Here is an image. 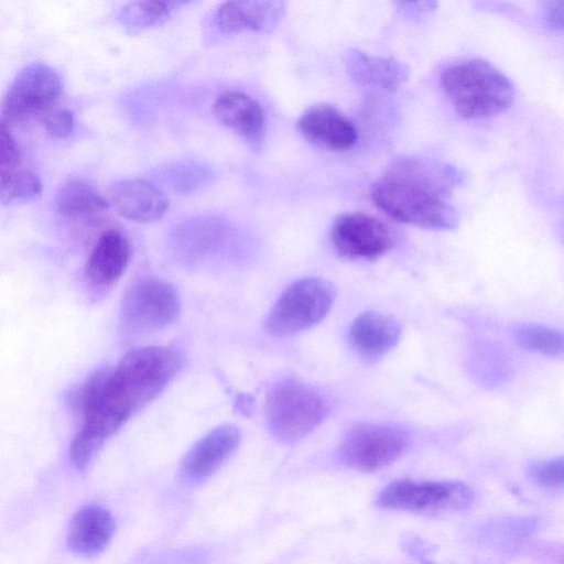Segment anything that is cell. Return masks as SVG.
Here are the masks:
<instances>
[{
    "instance_id": "ffe728a7",
    "label": "cell",
    "mask_w": 564,
    "mask_h": 564,
    "mask_svg": "<svg viewBox=\"0 0 564 564\" xmlns=\"http://www.w3.org/2000/svg\"><path fill=\"white\" fill-rule=\"evenodd\" d=\"M54 208L67 218H89L102 214L109 207L97 188L83 178L64 182L54 196Z\"/></svg>"
},
{
    "instance_id": "44dd1931",
    "label": "cell",
    "mask_w": 564,
    "mask_h": 564,
    "mask_svg": "<svg viewBox=\"0 0 564 564\" xmlns=\"http://www.w3.org/2000/svg\"><path fill=\"white\" fill-rule=\"evenodd\" d=\"M42 193V182L36 173L18 166L0 172V202L15 205L30 202Z\"/></svg>"
},
{
    "instance_id": "603a6c76",
    "label": "cell",
    "mask_w": 564,
    "mask_h": 564,
    "mask_svg": "<svg viewBox=\"0 0 564 564\" xmlns=\"http://www.w3.org/2000/svg\"><path fill=\"white\" fill-rule=\"evenodd\" d=\"M171 3L164 1H134L126 4L118 20L128 33L135 34L165 21Z\"/></svg>"
},
{
    "instance_id": "3957f363",
    "label": "cell",
    "mask_w": 564,
    "mask_h": 564,
    "mask_svg": "<svg viewBox=\"0 0 564 564\" xmlns=\"http://www.w3.org/2000/svg\"><path fill=\"white\" fill-rule=\"evenodd\" d=\"M181 355L169 347L148 346L127 352L111 369L113 383L135 413L153 400L175 377Z\"/></svg>"
},
{
    "instance_id": "ba28073f",
    "label": "cell",
    "mask_w": 564,
    "mask_h": 564,
    "mask_svg": "<svg viewBox=\"0 0 564 564\" xmlns=\"http://www.w3.org/2000/svg\"><path fill=\"white\" fill-rule=\"evenodd\" d=\"M409 443L400 427L359 423L345 435L339 446V457L347 466L360 471H373L397 460Z\"/></svg>"
},
{
    "instance_id": "277c9868",
    "label": "cell",
    "mask_w": 564,
    "mask_h": 564,
    "mask_svg": "<svg viewBox=\"0 0 564 564\" xmlns=\"http://www.w3.org/2000/svg\"><path fill=\"white\" fill-rule=\"evenodd\" d=\"M265 415L268 426L278 440L294 443L323 422L327 405L312 388L294 379H284L270 389Z\"/></svg>"
},
{
    "instance_id": "e0dca14e",
    "label": "cell",
    "mask_w": 564,
    "mask_h": 564,
    "mask_svg": "<svg viewBox=\"0 0 564 564\" xmlns=\"http://www.w3.org/2000/svg\"><path fill=\"white\" fill-rule=\"evenodd\" d=\"M131 257L127 237L117 229L104 231L86 264V275L96 285H111L126 271Z\"/></svg>"
},
{
    "instance_id": "4316f807",
    "label": "cell",
    "mask_w": 564,
    "mask_h": 564,
    "mask_svg": "<svg viewBox=\"0 0 564 564\" xmlns=\"http://www.w3.org/2000/svg\"><path fill=\"white\" fill-rule=\"evenodd\" d=\"M20 149L7 126L0 121V172L19 165Z\"/></svg>"
},
{
    "instance_id": "7a4b0ae2",
    "label": "cell",
    "mask_w": 564,
    "mask_h": 564,
    "mask_svg": "<svg viewBox=\"0 0 564 564\" xmlns=\"http://www.w3.org/2000/svg\"><path fill=\"white\" fill-rule=\"evenodd\" d=\"M442 87L456 112L467 119L497 115L516 97L512 82L481 58L459 59L441 73Z\"/></svg>"
},
{
    "instance_id": "ac0fdd59",
    "label": "cell",
    "mask_w": 564,
    "mask_h": 564,
    "mask_svg": "<svg viewBox=\"0 0 564 564\" xmlns=\"http://www.w3.org/2000/svg\"><path fill=\"white\" fill-rule=\"evenodd\" d=\"M115 532L112 516L102 507L86 506L72 519L68 544L77 554L97 555L110 542Z\"/></svg>"
},
{
    "instance_id": "30bf717a",
    "label": "cell",
    "mask_w": 564,
    "mask_h": 564,
    "mask_svg": "<svg viewBox=\"0 0 564 564\" xmlns=\"http://www.w3.org/2000/svg\"><path fill=\"white\" fill-rule=\"evenodd\" d=\"M329 237L335 252L348 260H376L393 246L388 227L360 212L339 215L333 221Z\"/></svg>"
},
{
    "instance_id": "5b68a950",
    "label": "cell",
    "mask_w": 564,
    "mask_h": 564,
    "mask_svg": "<svg viewBox=\"0 0 564 564\" xmlns=\"http://www.w3.org/2000/svg\"><path fill=\"white\" fill-rule=\"evenodd\" d=\"M336 297L332 282L303 278L290 284L271 308L264 324L268 334L286 337L318 324L330 311Z\"/></svg>"
},
{
    "instance_id": "9a60e30c",
    "label": "cell",
    "mask_w": 564,
    "mask_h": 564,
    "mask_svg": "<svg viewBox=\"0 0 564 564\" xmlns=\"http://www.w3.org/2000/svg\"><path fill=\"white\" fill-rule=\"evenodd\" d=\"M283 13L282 1H227L219 7L216 21L226 34L269 32L278 25Z\"/></svg>"
},
{
    "instance_id": "d6986e66",
    "label": "cell",
    "mask_w": 564,
    "mask_h": 564,
    "mask_svg": "<svg viewBox=\"0 0 564 564\" xmlns=\"http://www.w3.org/2000/svg\"><path fill=\"white\" fill-rule=\"evenodd\" d=\"M347 68L357 84L386 90L398 89L409 73L404 64L392 57H373L356 50L348 54Z\"/></svg>"
},
{
    "instance_id": "cb8c5ba5",
    "label": "cell",
    "mask_w": 564,
    "mask_h": 564,
    "mask_svg": "<svg viewBox=\"0 0 564 564\" xmlns=\"http://www.w3.org/2000/svg\"><path fill=\"white\" fill-rule=\"evenodd\" d=\"M519 345L525 349L549 356H557L563 351L562 333L532 324L519 325L513 332Z\"/></svg>"
},
{
    "instance_id": "7402d4cb",
    "label": "cell",
    "mask_w": 564,
    "mask_h": 564,
    "mask_svg": "<svg viewBox=\"0 0 564 564\" xmlns=\"http://www.w3.org/2000/svg\"><path fill=\"white\" fill-rule=\"evenodd\" d=\"M213 176L214 173L207 165L195 161L174 162L158 172L160 181L182 194L199 189L208 184Z\"/></svg>"
},
{
    "instance_id": "8fae6325",
    "label": "cell",
    "mask_w": 564,
    "mask_h": 564,
    "mask_svg": "<svg viewBox=\"0 0 564 564\" xmlns=\"http://www.w3.org/2000/svg\"><path fill=\"white\" fill-rule=\"evenodd\" d=\"M296 126L308 142L332 151H348L358 140L354 122L328 104H318L306 109Z\"/></svg>"
},
{
    "instance_id": "7c38bea8",
    "label": "cell",
    "mask_w": 564,
    "mask_h": 564,
    "mask_svg": "<svg viewBox=\"0 0 564 564\" xmlns=\"http://www.w3.org/2000/svg\"><path fill=\"white\" fill-rule=\"evenodd\" d=\"M216 119L237 133L256 152L265 143L267 121L261 105L240 91H226L213 106Z\"/></svg>"
},
{
    "instance_id": "9c48e42d",
    "label": "cell",
    "mask_w": 564,
    "mask_h": 564,
    "mask_svg": "<svg viewBox=\"0 0 564 564\" xmlns=\"http://www.w3.org/2000/svg\"><path fill=\"white\" fill-rule=\"evenodd\" d=\"M62 88V79L55 69L43 63H32L10 84L1 105L2 116L9 121L41 116L55 105Z\"/></svg>"
},
{
    "instance_id": "83f0119b",
    "label": "cell",
    "mask_w": 564,
    "mask_h": 564,
    "mask_svg": "<svg viewBox=\"0 0 564 564\" xmlns=\"http://www.w3.org/2000/svg\"><path fill=\"white\" fill-rule=\"evenodd\" d=\"M563 17V2H551L546 6V9L544 10V19L546 20V23L555 29L562 26V18Z\"/></svg>"
},
{
    "instance_id": "484cf974",
    "label": "cell",
    "mask_w": 564,
    "mask_h": 564,
    "mask_svg": "<svg viewBox=\"0 0 564 564\" xmlns=\"http://www.w3.org/2000/svg\"><path fill=\"white\" fill-rule=\"evenodd\" d=\"M40 118L44 129L53 138H65L74 129V115L66 108L53 106L43 112Z\"/></svg>"
},
{
    "instance_id": "6da1fadb",
    "label": "cell",
    "mask_w": 564,
    "mask_h": 564,
    "mask_svg": "<svg viewBox=\"0 0 564 564\" xmlns=\"http://www.w3.org/2000/svg\"><path fill=\"white\" fill-rule=\"evenodd\" d=\"M464 176L448 163L405 156L387 167L371 186L370 196L395 220L426 229H453L458 223L453 193Z\"/></svg>"
},
{
    "instance_id": "2e32d148",
    "label": "cell",
    "mask_w": 564,
    "mask_h": 564,
    "mask_svg": "<svg viewBox=\"0 0 564 564\" xmlns=\"http://www.w3.org/2000/svg\"><path fill=\"white\" fill-rule=\"evenodd\" d=\"M401 337V327L391 316L378 312L358 315L349 328V340L355 350L367 359H377L394 348Z\"/></svg>"
},
{
    "instance_id": "d4e9b609",
    "label": "cell",
    "mask_w": 564,
    "mask_h": 564,
    "mask_svg": "<svg viewBox=\"0 0 564 564\" xmlns=\"http://www.w3.org/2000/svg\"><path fill=\"white\" fill-rule=\"evenodd\" d=\"M527 476L534 484L545 488H562L563 459L536 460L528 465Z\"/></svg>"
},
{
    "instance_id": "4fadbf2b",
    "label": "cell",
    "mask_w": 564,
    "mask_h": 564,
    "mask_svg": "<svg viewBox=\"0 0 564 564\" xmlns=\"http://www.w3.org/2000/svg\"><path fill=\"white\" fill-rule=\"evenodd\" d=\"M107 202L122 217L140 223L160 219L167 209L163 192L141 178L113 182L108 188Z\"/></svg>"
},
{
    "instance_id": "5bb4252c",
    "label": "cell",
    "mask_w": 564,
    "mask_h": 564,
    "mask_svg": "<svg viewBox=\"0 0 564 564\" xmlns=\"http://www.w3.org/2000/svg\"><path fill=\"white\" fill-rule=\"evenodd\" d=\"M240 433L234 425H221L202 437L186 454L182 474L189 482H200L216 471L235 452Z\"/></svg>"
},
{
    "instance_id": "8992f818",
    "label": "cell",
    "mask_w": 564,
    "mask_h": 564,
    "mask_svg": "<svg viewBox=\"0 0 564 564\" xmlns=\"http://www.w3.org/2000/svg\"><path fill=\"white\" fill-rule=\"evenodd\" d=\"M473 500L471 489L462 482L402 479L389 484L381 491L378 505L394 510L438 513L464 510Z\"/></svg>"
},
{
    "instance_id": "52a82bcc",
    "label": "cell",
    "mask_w": 564,
    "mask_h": 564,
    "mask_svg": "<svg viewBox=\"0 0 564 564\" xmlns=\"http://www.w3.org/2000/svg\"><path fill=\"white\" fill-rule=\"evenodd\" d=\"M181 308L176 289L159 279L132 284L121 303V321L131 333L159 330L173 323Z\"/></svg>"
}]
</instances>
